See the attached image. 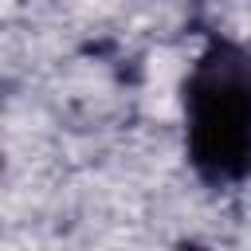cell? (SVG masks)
Returning a JSON list of instances; mask_svg holds the SVG:
<instances>
[{
    "label": "cell",
    "mask_w": 251,
    "mask_h": 251,
    "mask_svg": "<svg viewBox=\"0 0 251 251\" xmlns=\"http://www.w3.org/2000/svg\"><path fill=\"white\" fill-rule=\"evenodd\" d=\"M184 165L204 188L251 180V47L227 31H208L180 78Z\"/></svg>",
    "instance_id": "obj_1"
}]
</instances>
